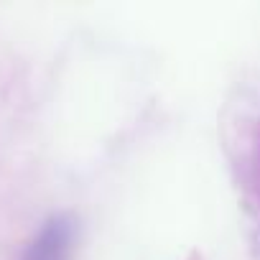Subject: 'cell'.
<instances>
[{
  "instance_id": "cell-1",
  "label": "cell",
  "mask_w": 260,
  "mask_h": 260,
  "mask_svg": "<svg viewBox=\"0 0 260 260\" xmlns=\"http://www.w3.org/2000/svg\"><path fill=\"white\" fill-rule=\"evenodd\" d=\"M69 235H72V227L64 219L49 222L36 237V242L31 245L26 260H64L67 247H69Z\"/></svg>"
}]
</instances>
